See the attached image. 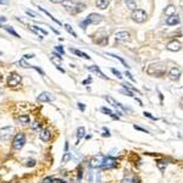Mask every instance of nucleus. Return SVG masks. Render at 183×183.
I'll use <instances>...</instances> for the list:
<instances>
[{
  "label": "nucleus",
  "instance_id": "nucleus-1",
  "mask_svg": "<svg viewBox=\"0 0 183 183\" xmlns=\"http://www.w3.org/2000/svg\"><path fill=\"white\" fill-rule=\"evenodd\" d=\"M62 5L65 6L66 10H69L70 12L72 14H76V12H81L84 10V4H74L72 0H64L62 1Z\"/></svg>",
  "mask_w": 183,
  "mask_h": 183
},
{
  "label": "nucleus",
  "instance_id": "nucleus-2",
  "mask_svg": "<svg viewBox=\"0 0 183 183\" xmlns=\"http://www.w3.org/2000/svg\"><path fill=\"white\" fill-rule=\"evenodd\" d=\"M26 144V136L24 133H17L15 134L14 140H12V148L16 149V150H21V149Z\"/></svg>",
  "mask_w": 183,
  "mask_h": 183
},
{
  "label": "nucleus",
  "instance_id": "nucleus-3",
  "mask_svg": "<svg viewBox=\"0 0 183 183\" xmlns=\"http://www.w3.org/2000/svg\"><path fill=\"white\" fill-rule=\"evenodd\" d=\"M100 21H102V16L100 15H98V14H90L84 21L81 22V27L82 28H86L87 26H89V24L98 23V22H100Z\"/></svg>",
  "mask_w": 183,
  "mask_h": 183
},
{
  "label": "nucleus",
  "instance_id": "nucleus-4",
  "mask_svg": "<svg viewBox=\"0 0 183 183\" xmlns=\"http://www.w3.org/2000/svg\"><path fill=\"white\" fill-rule=\"evenodd\" d=\"M14 127L12 126H5L3 128H0V139L6 142V140H9L12 134H14Z\"/></svg>",
  "mask_w": 183,
  "mask_h": 183
},
{
  "label": "nucleus",
  "instance_id": "nucleus-5",
  "mask_svg": "<svg viewBox=\"0 0 183 183\" xmlns=\"http://www.w3.org/2000/svg\"><path fill=\"white\" fill-rule=\"evenodd\" d=\"M148 17V15L143 10H134L132 14V20L137 23H143Z\"/></svg>",
  "mask_w": 183,
  "mask_h": 183
},
{
  "label": "nucleus",
  "instance_id": "nucleus-6",
  "mask_svg": "<svg viewBox=\"0 0 183 183\" xmlns=\"http://www.w3.org/2000/svg\"><path fill=\"white\" fill-rule=\"evenodd\" d=\"M21 83V76L17 73H10L9 74V77H7V86L9 87H16V86H19Z\"/></svg>",
  "mask_w": 183,
  "mask_h": 183
},
{
  "label": "nucleus",
  "instance_id": "nucleus-7",
  "mask_svg": "<svg viewBox=\"0 0 183 183\" xmlns=\"http://www.w3.org/2000/svg\"><path fill=\"white\" fill-rule=\"evenodd\" d=\"M117 160L116 159H114V157H111V156H105V160H104V162H103V165H102V167L103 169H114V167H117Z\"/></svg>",
  "mask_w": 183,
  "mask_h": 183
},
{
  "label": "nucleus",
  "instance_id": "nucleus-8",
  "mask_svg": "<svg viewBox=\"0 0 183 183\" xmlns=\"http://www.w3.org/2000/svg\"><path fill=\"white\" fill-rule=\"evenodd\" d=\"M37 100L39 103H49V102H54L55 97L51 93H49V92H43V93H40L37 97Z\"/></svg>",
  "mask_w": 183,
  "mask_h": 183
},
{
  "label": "nucleus",
  "instance_id": "nucleus-9",
  "mask_svg": "<svg viewBox=\"0 0 183 183\" xmlns=\"http://www.w3.org/2000/svg\"><path fill=\"white\" fill-rule=\"evenodd\" d=\"M105 160V156L104 155H98V156H94L93 159L90 160V166L93 169H98V167H102V165Z\"/></svg>",
  "mask_w": 183,
  "mask_h": 183
},
{
  "label": "nucleus",
  "instance_id": "nucleus-10",
  "mask_svg": "<svg viewBox=\"0 0 183 183\" xmlns=\"http://www.w3.org/2000/svg\"><path fill=\"white\" fill-rule=\"evenodd\" d=\"M105 99H106V100L107 102H109L114 107H116V109H121L122 111H128V109H127V107H124L121 103H119L117 100H115V99L114 98H111V97H105Z\"/></svg>",
  "mask_w": 183,
  "mask_h": 183
},
{
  "label": "nucleus",
  "instance_id": "nucleus-11",
  "mask_svg": "<svg viewBox=\"0 0 183 183\" xmlns=\"http://www.w3.org/2000/svg\"><path fill=\"white\" fill-rule=\"evenodd\" d=\"M39 138L40 140H43V142H50L51 140V131L49 129V128H45L40 132V134H39Z\"/></svg>",
  "mask_w": 183,
  "mask_h": 183
},
{
  "label": "nucleus",
  "instance_id": "nucleus-12",
  "mask_svg": "<svg viewBox=\"0 0 183 183\" xmlns=\"http://www.w3.org/2000/svg\"><path fill=\"white\" fill-rule=\"evenodd\" d=\"M86 69H87L88 71H90V72H95V73L98 74L99 77H102V78H104V79H106V78H107V77L105 76V74H104V73H103V72L100 71V69H99L98 66H95V65H92V66H87Z\"/></svg>",
  "mask_w": 183,
  "mask_h": 183
},
{
  "label": "nucleus",
  "instance_id": "nucleus-13",
  "mask_svg": "<svg viewBox=\"0 0 183 183\" xmlns=\"http://www.w3.org/2000/svg\"><path fill=\"white\" fill-rule=\"evenodd\" d=\"M115 38L117 40H127L129 38V33L127 31H120L115 33Z\"/></svg>",
  "mask_w": 183,
  "mask_h": 183
},
{
  "label": "nucleus",
  "instance_id": "nucleus-14",
  "mask_svg": "<svg viewBox=\"0 0 183 183\" xmlns=\"http://www.w3.org/2000/svg\"><path fill=\"white\" fill-rule=\"evenodd\" d=\"M169 76H170V78H171L172 81H177V79L179 78V76H181V71H179L177 67H173V69H171V71H170V73H169Z\"/></svg>",
  "mask_w": 183,
  "mask_h": 183
},
{
  "label": "nucleus",
  "instance_id": "nucleus-15",
  "mask_svg": "<svg viewBox=\"0 0 183 183\" xmlns=\"http://www.w3.org/2000/svg\"><path fill=\"white\" fill-rule=\"evenodd\" d=\"M166 23H167L169 26H174V24L179 23V17L177 15H171L167 17V20H166Z\"/></svg>",
  "mask_w": 183,
  "mask_h": 183
},
{
  "label": "nucleus",
  "instance_id": "nucleus-16",
  "mask_svg": "<svg viewBox=\"0 0 183 183\" xmlns=\"http://www.w3.org/2000/svg\"><path fill=\"white\" fill-rule=\"evenodd\" d=\"M17 121L20 124H22V126H27V124H29V122H31V117H29V115H21L17 119Z\"/></svg>",
  "mask_w": 183,
  "mask_h": 183
},
{
  "label": "nucleus",
  "instance_id": "nucleus-17",
  "mask_svg": "<svg viewBox=\"0 0 183 183\" xmlns=\"http://www.w3.org/2000/svg\"><path fill=\"white\" fill-rule=\"evenodd\" d=\"M167 49H169V50H171V51H178L181 49V44L178 43V41L173 40V41H171V43H169Z\"/></svg>",
  "mask_w": 183,
  "mask_h": 183
},
{
  "label": "nucleus",
  "instance_id": "nucleus-18",
  "mask_svg": "<svg viewBox=\"0 0 183 183\" xmlns=\"http://www.w3.org/2000/svg\"><path fill=\"white\" fill-rule=\"evenodd\" d=\"M50 60H51V62H53V64H55L56 67H60V66H61V56H59L57 54L51 55Z\"/></svg>",
  "mask_w": 183,
  "mask_h": 183
},
{
  "label": "nucleus",
  "instance_id": "nucleus-19",
  "mask_svg": "<svg viewBox=\"0 0 183 183\" xmlns=\"http://www.w3.org/2000/svg\"><path fill=\"white\" fill-rule=\"evenodd\" d=\"M71 53H73L74 55H77V56H81V57H83V59L90 60V56H89L88 54L83 53V51H81V50H77V49H71Z\"/></svg>",
  "mask_w": 183,
  "mask_h": 183
},
{
  "label": "nucleus",
  "instance_id": "nucleus-20",
  "mask_svg": "<svg viewBox=\"0 0 183 183\" xmlns=\"http://www.w3.org/2000/svg\"><path fill=\"white\" fill-rule=\"evenodd\" d=\"M84 137H86V129H84V127H78V129H77V144L79 143V140L82 138H84Z\"/></svg>",
  "mask_w": 183,
  "mask_h": 183
},
{
  "label": "nucleus",
  "instance_id": "nucleus-21",
  "mask_svg": "<svg viewBox=\"0 0 183 183\" xmlns=\"http://www.w3.org/2000/svg\"><path fill=\"white\" fill-rule=\"evenodd\" d=\"M102 112H104V114H106V115H109L110 117H112V119H115V120H119L120 117L116 114H114L110 109H107V107H102Z\"/></svg>",
  "mask_w": 183,
  "mask_h": 183
},
{
  "label": "nucleus",
  "instance_id": "nucleus-22",
  "mask_svg": "<svg viewBox=\"0 0 183 183\" xmlns=\"http://www.w3.org/2000/svg\"><path fill=\"white\" fill-rule=\"evenodd\" d=\"M97 6L99 7V9L104 10L109 6V1H107V0H97Z\"/></svg>",
  "mask_w": 183,
  "mask_h": 183
},
{
  "label": "nucleus",
  "instance_id": "nucleus-23",
  "mask_svg": "<svg viewBox=\"0 0 183 183\" xmlns=\"http://www.w3.org/2000/svg\"><path fill=\"white\" fill-rule=\"evenodd\" d=\"M41 126H43V124H41V122H40L39 120H36L34 122L31 124V128H32L33 131H40V129H41Z\"/></svg>",
  "mask_w": 183,
  "mask_h": 183
},
{
  "label": "nucleus",
  "instance_id": "nucleus-24",
  "mask_svg": "<svg viewBox=\"0 0 183 183\" xmlns=\"http://www.w3.org/2000/svg\"><path fill=\"white\" fill-rule=\"evenodd\" d=\"M39 10H40L41 12H44V14H45V15L48 16V17H50V19H51V20H53V21H54L55 23H57V24H59V26H61V22H60L59 20H56V19L54 17V16H53L51 14H49V12H48L46 10H44V9H43V7H39Z\"/></svg>",
  "mask_w": 183,
  "mask_h": 183
},
{
  "label": "nucleus",
  "instance_id": "nucleus-25",
  "mask_svg": "<svg viewBox=\"0 0 183 183\" xmlns=\"http://www.w3.org/2000/svg\"><path fill=\"white\" fill-rule=\"evenodd\" d=\"M3 27L5 28V31H6V32H9L10 34H12L14 37H16V38H20V34H19V33H16V32H15V29H14L12 27H10V26H3Z\"/></svg>",
  "mask_w": 183,
  "mask_h": 183
},
{
  "label": "nucleus",
  "instance_id": "nucleus-26",
  "mask_svg": "<svg viewBox=\"0 0 183 183\" xmlns=\"http://www.w3.org/2000/svg\"><path fill=\"white\" fill-rule=\"evenodd\" d=\"M36 164H37V161L34 159H27L24 161V166H26V167H34Z\"/></svg>",
  "mask_w": 183,
  "mask_h": 183
},
{
  "label": "nucleus",
  "instance_id": "nucleus-27",
  "mask_svg": "<svg viewBox=\"0 0 183 183\" xmlns=\"http://www.w3.org/2000/svg\"><path fill=\"white\" fill-rule=\"evenodd\" d=\"M20 66H22V67H24V69H32V65H29V64H27L26 62V60L24 59H22V60H20L19 62H17Z\"/></svg>",
  "mask_w": 183,
  "mask_h": 183
},
{
  "label": "nucleus",
  "instance_id": "nucleus-28",
  "mask_svg": "<svg viewBox=\"0 0 183 183\" xmlns=\"http://www.w3.org/2000/svg\"><path fill=\"white\" fill-rule=\"evenodd\" d=\"M126 5L129 7L131 10H136V7H137V5H136V3L133 1V0H126Z\"/></svg>",
  "mask_w": 183,
  "mask_h": 183
},
{
  "label": "nucleus",
  "instance_id": "nucleus-29",
  "mask_svg": "<svg viewBox=\"0 0 183 183\" xmlns=\"http://www.w3.org/2000/svg\"><path fill=\"white\" fill-rule=\"evenodd\" d=\"M65 29L70 34H72L73 37H77V34H76V33H74V31L72 29V26H71V24H65Z\"/></svg>",
  "mask_w": 183,
  "mask_h": 183
},
{
  "label": "nucleus",
  "instance_id": "nucleus-30",
  "mask_svg": "<svg viewBox=\"0 0 183 183\" xmlns=\"http://www.w3.org/2000/svg\"><path fill=\"white\" fill-rule=\"evenodd\" d=\"M70 160H71V154L69 152H65L64 157H62V164H66V162L70 161Z\"/></svg>",
  "mask_w": 183,
  "mask_h": 183
},
{
  "label": "nucleus",
  "instance_id": "nucleus-31",
  "mask_svg": "<svg viewBox=\"0 0 183 183\" xmlns=\"http://www.w3.org/2000/svg\"><path fill=\"white\" fill-rule=\"evenodd\" d=\"M33 29H34L36 32H39V33H41V34H44V36H46V34H48V32H46L45 29H43V28H39L38 26H33Z\"/></svg>",
  "mask_w": 183,
  "mask_h": 183
},
{
  "label": "nucleus",
  "instance_id": "nucleus-32",
  "mask_svg": "<svg viewBox=\"0 0 183 183\" xmlns=\"http://www.w3.org/2000/svg\"><path fill=\"white\" fill-rule=\"evenodd\" d=\"M109 56H112V57H115V59H119V60H120V61H121V62H122L124 66H126V67H129V66L127 65V62L124 61V60L122 59V57H120V56H117V55H114V54H109Z\"/></svg>",
  "mask_w": 183,
  "mask_h": 183
},
{
  "label": "nucleus",
  "instance_id": "nucleus-33",
  "mask_svg": "<svg viewBox=\"0 0 183 183\" xmlns=\"http://www.w3.org/2000/svg\"><path fill=\"white\" fill-rule=\"evenodd\" d=\"M26 14H27L28 16H31L32 19H38V17H39V16H38L34 11H32V10H26Z\"/></svg>",
  "mask_w": 183,
  "mask_h": 183
},
{
  "label": "nucleus",
  "instance_id": "nucleus-34",
  "mask_svg": "<svg viewBox=\"0 0 183 183\" xmlns=\"http://www.w3.org/2000/svg\"><path fill=\"white\" fill-rule=\"evenodd\" d=\"M121 93L126 94V95H128V97H133V92L129 90V89H127V88H124V87H123V89L121 90Z\"/></svg>",
  "mask_w": 183,
  "mask_h": 183
},
{
  "label": "nucleus",
  "instance_id": "nucleus-35",
  "mask_svg": "<svg viewBox=\"0 0 183 183\" xmlns=\"http://www.w3.org/2000/svg\"><path fill=\"white\" fill-rule=\"evenodd\" d=\"M165 12H166V15L171 16V14H172V12H174V6H173V5H170V6L167 7V9L165 10Z\"/></svg>",
  "mask_w": 183,
  "mask_h": 183
},
{
  "label": "nucleus",
  "instance_id": "nucleus-36",
  "mask_svg": "<svg viewBox=\"0 0 183 183\" xmlns=\"http://www.w3.org/2000/svg\"><path fill=\"white\" fill-rule=\"evenodd\" d=\"M156 162H157V166H159V169H160V170H164V167L166 166V164H167L165 160H157Z\"/></svg>",
  "mask_w": 183,
  "mask_h": 183
},
{
  "label": "nucleus",
  "instance_id": "nucleus-37",
  "mask_svg": "<svg viewBox=\"0 0 183 183\" xmlns=\"http://www.w3.org/2000/svg\"><path fill=\"white\" fill-rule=\"evenodd\" d=\"M55 182V179H54V177H45L43 181H41V183H54Z\"/></svg>",
  "mask_w": 183,
  "mask_h": 183
},
{
  "label": "nucleus",
  "instance_id": "nucleus-38",
  "mask_svg": "<svg viewBox=\"0 0 183 183\" xmlns=\"http://www.w3.org/2000/svg\"><path fill=\"white\" fill-rule=\"evenodd\" d=\"M55 50L59 53L60 55H64L65 54V50H64V48L61 46V45H57V46H55Z\"/></svg>",
  "mask_w": 183,
  "mask_h": 183
},
{
  "label": "nucleus",
  "instance_id": "nucleus-39",
  "mask_svg": "<svg viewBox=\"0 0 183 183\" xmlns=\"http://www.w3.org/2000/svg\"><path fill=\"white\" fill-rule=\"evenodd\" d=\"M111 72L115 74V76H117V78H122V76H121V72H120V71H117L116 69H111Z\"/></svg>",
  "mask_w": 183,
  "mask_h": 183
},
{
  "label": "nucleus",
  "instance_id": "nucleus-40",
  "mask_svg": "<svg viewBox=\"0 0 183 183\" xmlns=\"http://www.w3.org/2000/svg\"><path fill=\"white\" fill-rule=\"evenodd\" d=\"M32 69H34L37 72H39V73L41 74V76H44V74H45V73H44V71L41 70V69H39V67H37V66H33V65H32Z\"/></svg>",
  "mask_w": 183,
  "mask_h": 183
},
{
  "label": "nucleus",
  "instance_id": "nucleus-41",
  "mask_svg": "<svg viewBox=\"0 0 183 183\" xmlns=\"http://www.w3.org/2000/svg\"><path fill=\"white\" fill-rule=\"evenodd\" d=\"M82 177H83V171H82V167H79V170H78V172H77V179L81 181Z\"/></svg>",
  "mask_w": 183,
  "mask_h": 183
},
{
  "label": "nucleus",
  "instance_id": "nucleus-42",
  "mask_svg": "<svg viewBox=\"0 0 183 183\" xmlns=\"http://www.w3.org/2000/svg\"><path fill=\"white\" fill-rule=\"evenodd\" d=\"M33 57H34V54H26L23 56V59L26 60V59H33Z\"/></svg>",
  "mask_w": 183,
  "mask_h": 183
},
{
  "label": "nucleus",
  "instance_id": "nucleus-43",
  "mask_svg": "<svg viewBox=\"0 0 183 183\" xmlns=\"http://www.w3.org/2000/svg\"><path fill=\"white\" fill-rule=\"evenodd\" d=\"M144 116H147V117L152 119V120H156V117H154V116H153L152 114H149V112H144Z\"/></svg>",
  "mask_w": 183,
  "mask_h": 183
},
{
  "label": "nucleus",
  "instance_id": "nucleus-44",
  "mask_svg": "<svg viewBox=\"0 0 183 183\" xmlns=\"http://www.w3.org/2000/svg\"><path fill=\"white\" fill-rule=\"evenodd\" d=\"M77 105H78V107H79V110H81V111H84V109H86L84 104H82V103H78Z\"/></svg>",
  "mask_w": 183,
  "mask_h": 183
},
{
  "label": "nucleus",
  "instance_id": "nucleus-45",
  "mask_svg": "<svg viewBox=\"0 0 183 183\" xmlns=\"http://www.w3.org/2000/svg\"><path fill=\"white\" fill-rule=\"evenodd\" d=\"M103 137H110V132L106 131V128H104V133H103Z\"/></svg>",
  "mask_w": 183,
  "mask_h": 183
},
{
  "label": "nucleus",
  "instance_id": "nucleus-46",
  "mask_svg": "<svg viewBox=\"0 0 183 183\" xmlns=\"http://www.w3.org/2000/svg\"><path fill=\"white\" fill-rule=\"evenodd\" d=\"M50 1L54 3V4H62L64 0H50Z\"/></svg>",
  "mask_w": 183,
  "mask_h": 183
},
{
  "label": "nucleus",
  "instance_id": "nucleus-47",
  "mask_svg": "<svg viewBox=\"0 0 183 183\" xmlns=\"http://www.w3.org/2000/svg\"><path fill=\"white\" fill-rule=\"evenodd\" d=\"M133 127H134L136 129H138V131H142V132H147V129H143V128H140V127H138V126H137V124H134V126H133Z\"/></svg>",
  "mask_w": 183,
  "mask_h": 183
},
{
  "label": "nucleus",
  "instance_id": "nucleus-48",
  "mask_svg": "<svg viewBox=\"0 0 183 183\" xmlns=\"http://www.w3.org/2000/svg\"><path fill=\"white\" fill-rule=\"evenodd\" d=\"M126 76H128V78H129V79H132V81H134V78H133V76H132V74H131L129 72H126Z\"/></svg>",
  "mask_w": 183,
  "mask_h": 183
},
{
  "label": "nucleus",
  "instance_id": "nucleus-49",
  "mask_svg": "<svg viewBox=\"0 0 183 183\" xmlns=\"http://www.w3.org/2000/svg\"><path fill=\"white\" fill-rule=\"evenodd\" d=\"M6 17H4V16H0V23H1V22H6Z\"/></svg>",
  "mask_w": 183,
  "mask_h": 183
},
{
  "label": "nucleus",
  "instance_id": "nucleus-50",
  "mask_svg": "<svg viewBox=\"0 0 183 183\" xmlns=\"http://www.w3.org/2000/svg\"><path fill=\"white\" fill-rule=\"evenodd\" d=\"M133 183H140V179L138 177H134L133 178Z\"/></svg>",
  "mask_w": 183,
  "mask_h": 183
},
{
  "label": "nucleus",
  "instance_id": "nucleus-51",
  "mask_svg": "<svg viewBox=\"0 0 183 183\" xmlns=\"http://www.w3.org/2000/svg\"><path fill=\"white\" fill-rule=\"evenodd\" d=\"M90 82H92V78H88L86 81H83V84H87V83H90Z\"/></svg>",
  "mask_w": 183,
  "mask_h": 183
},
{
  "label": "nucleus",
  "instance_id": "nucleus-52",
  "mask_svg": "<svg viewBox=\"0 0 183 183\" xmlns=\"http://www.w3.org/2000/svg\"><path fill=\"white\" fill-rule=\"evenodd\" d=\"M121 183H129V179H128V178H123Z\"/></svg>",
  "mask_w": 183,
  "mask_h": 183
},
{
  "label": "nucleus",
  "instance_id": "nucleus-53",
  "mask_svg": "<svg viewBox=\"0 0 183 183\" xmlns=\"http://www.w3.org/2000/svg\"><path fill=\"white\" fill-rule=\"evenodd\" d=\"M56 183H66L64 179H56Z\"/></svg>",
  "mask_w": 183,
  "mask_h": 183
},
{
  "label": "nucleus",
  "instance_id": "nucleus-54",
  "mask_svg": "<svg viewBox=\"0 0 183 183\" xmlns=\"http://www.w3.org/2000/svg\"><path fill=\"white\" fill-rule=\"evenodd\" d=\"M9 1H7V0H0V4H7Z\"/></svg>",
  "mask_w": 183,
  "mask_h": 183
},
{
  "label": "nucleus",
  "instance_id": "nucleus-55",
  "mask_svg": "<svg viewBox=\"0 0 183 183\" xmlns=\"http://www.w3.org/2000/svg\"><path fill=\"white\" fill-rule=\"evenodd\" d=\"M1 78H3V77H1V74H0V81H1Z\"/></svg>",
  "mask_w": 183,
  "mask_h": 183
}]
</instances>
